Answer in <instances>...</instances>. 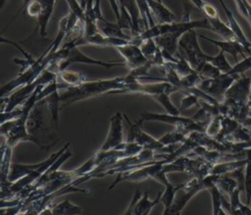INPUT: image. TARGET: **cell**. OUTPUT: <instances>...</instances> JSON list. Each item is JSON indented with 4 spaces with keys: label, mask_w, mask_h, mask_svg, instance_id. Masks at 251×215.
I'll return each instance as SVG.
<instances>
[{
    "label": "cell",
    "mask_w": 251,
    "mask_h": 215,
    "mask_svg": "<svg viewBox=\"0 0 251 215\" xmlns=\"http://www.w3.org/2000/svg\"><path fill=\"white\" fill-rule=\"evenodd\" d=\"M212 198V207H213V214L218 215L221 213H226L223 208V199L226 194H224L221 189L218 188L217 185L212 186L208 188Z\"/></svg>",
    "instance_id": "27"
},
{
    "label": "cell",
    "mask_w": 251,
    "mask_h": 215,
    "mask_svg": "<svg viewBox=\"0 0 251 215\" xmlns=\"http://www.w3.org/2000/svg\"><path fill=\"white\" fill-rule=\"evenodd\" d=\"M93 15L97 21H101V20L105 19L102 14V10H101V0H94Z\"/></svg>",
    "instance_id": "42"
},
{
    "label": "cell",
    "mask_w": 251,
    "mask_h": 215,
    "mask_svg": "<svg viewBox=\"0 0 251 215\" xmlns=\"http://www.w3.org/2000/svg\"><path fill=\"white\" fill-rule=\"evenodd\" d=\"M124 118L126 121L128 125V136L127 141H133L141 145L143 148H149L159 153H166L170 154L175 149L172 148V146H165L159 139L153 137L149 134H147L142 129V123L143 121L138 119L135 122H131V120L124 114Z\"/></svg>",
    "instance_id": "5"
},
{
    "label": "cell",
    "mask_w": 251,
    "mask_h": 215,
    "mask_svg": "<svg viewBox=\"0 0 251 215\" xmlns=\"http://www.w3.org/2000/svg\"><path fill=\"white\" fill-rule=\"evenodd\" d=\"M50 60H57L59 64V71L66 70L68 66L74 63H79V64H87V65H94V66H100L106 69H110L116 66H125V62H118V61H104L100 59H95L87 56L84 54L77 46H72L67 47L64 46L62 48H59L56 52L49 53Z\"/></svg>",
    "instance_id": "2"
},
{
    "label": "cell",
    "mask_w": 251,
    "mask_h": 215,
    "mask_svg": "<svg viewBox=\"0 0 251 215\" xmlns=\"http://www.w3.org/2000/svg\"><path fill=\"white\" fill-rule=\"evenodd\" d=\"M235 77L236 76L222 74L219 78L216 79L204 78L199 83L198 87L220 102L225 98L226 90L236 81Z\"/></svg>",
    "instance_id": "8"
},
{
    "label": "cell",
    "mask_w": 251,
    "mask_h": 215,
    "mask_svg": "<svg viewBox=\"0 0 251 215\" xmlns=\"http://www.w3.org/2000/svg\"><path fill=\"white\" fill-rule=\"evenodd\" d=\"M120 9H121V12H120V19L119 21L117 22L120 27L124 29H128V30H132V20H131V17L129 15V13L127 12V10L124 7V6H121L120 5Z\"/></svg>",
    "instance_id": "37"
},
{
    "label": "cell",
    "mask_w": 251,
    "mask_h": 215,
    "mask_svg": "<svg viewBox=\"0 0 251 215\" xmlns=\"http://www.w3.org/2000/svg\"><path fill=\"white\" fill-rule=\"evenodd\" d=\"M62 81L67 83L69 86L73 85H77L85 81H87V78L85 75L79 72H75V71H70V70H63L59 73L58 75Z\"/></svg>",
    "instance_id": "26"
},
{
    "label": "cell",
    "mask_w": 251,
    "mask_h": 215,
    "mask_svg": "<svg viewBox=\"0 0 251 215\" xmlns=\"http://www.w3.org/2000/svg\"><path fill=\"white\" fill-rule=\"evenodd\" d=\"M216 185L226 195H229L236 188H238L237 182L229 174L219 175Z\"/></svg>",
    "instance_id": "29"
},
{
    "label": "cell",
    "mask_w": 251,
    "mask_h": 215,
    "mask_svg": "<svg viewBox=\"0 0 251 215\" xmlns=\"http://www.w3.org/2000/svg\"><path fill=\"white\" fill-rule=\"evenodd\" d=\"M179 48H181L185 55L186 60L189 62L191 67L199 72L202 66L207 62L208 54H206L200 47L197 32L195 29L188 30L179 38Z\"/></svg>",
    "instance_id": "6"
},
{
    "label": "cell",
    "mask_w": 251,
    "mask_h": 215,
    "mask_svg": "<svg viewBox=\"0 0 251 215\" xmlns=\"http://www.w3.org/2000/svg\"><path fill=\"white\" fill-rule=\"evenodd\" d=\"M124 113L116 112L110 119V127L107 136L100 149L110 150L124 142Z\"/></svg>",
    "instance_id": "9"
},
{
    "label": "cell",
    "mask_w": 251,
    "mask_h": 215,
    "mask_svg": "<svg viewBox=\"0 0 251 215\" xmlns=\"http://www.w3.org/2000/svg\"><path fill=\"white\" fill-rule=\"evenodd\" d=\"M247 162V158L245 159H237V160H228L221 163H216L212 166L210 174L215 175H225L230 173L240 167L245 166Z\"/></svg>",
    "instance_id": "23"
},
{
    "label": "cell",
    "mask_w": 251,
    "mask_h": 215,
    "mask_svg": "<svg viewBox=\"0 0 251 215\" xmlns=\"http://www.w3.org/2000/svg\"><path fill=\"white\" fill-rule=\"evenodd\" d=\"M207 62H210L215 67H217L223 74H226L231 69V65L228 63V61L226 58V53L223 50H220V52L215 55L211 56L209 55L207 58Z\"/></svg>",
    "instance_id": "31"
},
{
    "label": "cell",
    "mask_w": 251,
    "mask_h": 215,
    "mask_svg": "<svg viewBox=\"0 0 251 215\" xmlns=\"http://www.w3.org/2000/svg\"><path fill=\"white\" fill-rule=\"evenodd\" d=\"M187 137V134L182 133L181 131L177 129H174V131L165 134L160 138H158L165 146H171L176 145L178 143H182Z\"/></svg>",
    "instance_id": "28"
},
{
    "label": "cell",
    "mask_w": 251,
    "mask_h": 215,
    "mask_svg": "<svg viewBox=\"0 0 251 215\" xmlns=\"http://www.w3.org/2000/svg\"><path fill=\"white\" fill-rule=\"evenodd\" d=\"M211 25V30L219 34L223 39H236L233 30L230 28L229 25L224 23L220 17L215 19H209Z\"/></svg>",
    "instance_id": "24"
},
{
    "label": "cell",
    "mask_w": 251,
    "mask_h": 215,
    "mask_svg": "<svg viewBox=\"0 0 251 215\" xmlns=\"http://www.w3.org/2000/svg\"><path fill=\"white\" fill-rule=\"evenodd\" d=\"M150 10L152 12V15L155 21H157L158 24H165V23H172L175 22L176 16L175 14L163 4L162 1L159 0H146Z\"/></svg>",
    "instance_id": "14"
},
{
    "label": "cell",
    "mask_w": 251,
    "mask_h": 215,
    "mask_svg": "<svg viewBox=\"0 0 251 215\" xmlns=\"http://www.w3.org/2000/svg\"><path fill=\"white\" fill-rule=\"evenodd\" d=\"M251 69V54L249 56L243 57V59L239 62H236L234 66L231 67L229 72L226 73V75H231V76H238L244 74L247 70Z\"/></svg>",
    "instance_id": "33"
},
{
    "label": "cell",
    "mask_w": 251,
    "mask_h": 215,
    "mask_svg": "<svg viewBox=\"0 0 251 215\" xmlns=\"http://www.w3.org/2000/svg\"><path fill=\"white\" fill-rule=\"evenodd\" d=\"M178 60L176 63H171L173 68L176 70V72L178 74V76L180 78L185 77L191 73H193L195 70L191 67V65L189 64V62L186 60V58L180 56L179 54H177Z\"/></svg>",
    "instance_id": "32"
},
{
    "label": "cell",
    "mask_w": 251,
    "mask_h": 215,
    "mask_svg": "<svg viewBox=\"0 0 251 215\" xmlns=\"http://www.w3.org/2000/svg\"><path fill=\"white\" fill-rule=\"evenodd\" d=\"M129 76L116 77L113 79L96 80V81H85L77 85L68 86L63 94H60L61 109L78 102L84 99L95 97L104 93H111L114 90H120L126 88L129 83L135 82Z\"/></svg>",
    "instance_id": "1"
},
{
    "label": "cell",
    "mask_w": 251,
    "mask_h": 215,
    "mask_svg": "<svg viewBox=\"0 0 251 215\" xmlns=\"http://www.w3.org/2000/svg\"><path fill=\"white\" fill-rule=\"evenodd\" d=\"M140 120L144 121H157L173 126L174 128L181 131L185 134L191 132H204L208 122L196 121L193 118H187L180 115H174L170 113H154V112H143L140 114Z\"/></svg>",
    "instance_id": "4"
},
{
    "label": "cell",
    "mask_w": 251,
    "mask_h": 215,
    "mask_svg": "<svg viewBox=\"0 0 251 215\" xmlns=\"http://www.w3.org/2000/svg\"><path fill=\"white\" fill-rule=\"evenodd\" d=\"M70 142H67L63 147H61L58 151L51 154L47 159L34 163V164H20V163H12L10 174L8 176V180L10 182H15L26 175H28L31 172L34 171H41L43 174L48 170V168L57 160V158L70 147Z\"/></svg>",
    "instance_id": "7"
},
{
    "label": "cell",
    "mask_w": 251,
    "mask_h": 215,
    "mask_svg": "<svg viewBox=\"0 0 251 215\" xmlns=\"http://www.w3.org/2000/svg\"><path fill=\"white\" fill-rule=\"evenodd\" d=\"M82 209L80 206L71 202L69 198L53 205V206H46L44 209L40 211L41 214H57V215H74V214H80Z\"/></svg>",
    "instance_id": "16"
},
{
    "label": "cell",
    "mask_w": 251,
    "mask_h": 215,
    "mask_svg": "<svg viewBox=\"0 0 251 215\" xmlns=\"http://www.w3.org/2000/svg\"><path fill=\"white\" fill-rule=\"evenodd\" d=\"M66 1L68 3V6H69V11L75 13L79 18V20H81L83 22L84 10L81 7L80 2H78L77 0H66Z\"/></svg>",
    "instance_id": "40"
},
{
    "label": "cell",
    "mask_w": 251,
    "mask_h": 215,
    "mask_svg": "<svg viewBox=\"0 0 251 215\" xmlns=\"http://www.w3.org/2000/svg\"><path fill=\"white\" fill-rule=\"evenodd\" d=\"M25 10L28 16L38 18L42 12V3L40 0H29L25 5Z\"/></svg>",
    "instance_id": "38"
},
{
    "label": "cell",
    "mask_w": 251,
    "mask_h": 215,
    "mask_svg": "<svg viewBox=\"0 0 251 215\" xmlns=\"http://www.w3.org/2000/svg\"><path fill=\"white\" fill-rule=\"evenodd\" d=\"M121 6H124L129 13L132 20V30L130 31L131 36H135L145 29L143 25L139 7L136 0H119Z\"/></svg>",
    "instance_id": "13"
},
{
    "label": "cell",
    "mask_w": 251,
    "mask_h": 215,
    "mask_svg": "<svg viewBox=\"0 0 251 215\" xmlns=\"http://www.w3.org/2000/svg\"><path fill=\"white\" fill-rule=\"evenodd\" d=\"M44 101L47 106V110L50 113L51 121L55 127V129H58V122H59V112L61 110V104H60V94L59 90H56L52 92L50 95L44 98Z\"/></svg>",
    "instance_id": "22"
},
{
    "label": "cell",
    "mask_w": 251,
    "mask_h": 215,
    "mask_svg": "<svg viewBox=\"0 0 251 215\" xmlns=\"http://www.w3.org/2000/svg\"><path fill=\"white\" fill-rule=\"evenodd\" d=\"M12 149L13 147L8 145L5 140L1 145V167H0V175H1V188L8 187L12 182L8 180V176L11 170V158H12Z\"/></svg>",
    "instance_id": "15"
},
{
    "label": "cell",
    "mask_w": 251,
    "mask_h": 215,
    "mask_svg": "<svg viewBox=\"0 0 251 215\" xmlns=\"http://www.w3.org/2000/svg\"><path fill=\"white\" fill-rule=\"evenodd\" d=\"M198 97L192 93H185V96L180 101V107L179 110L183 111L188 108H191L194 105H199Z\"/></svg>",
    "instance_id": "39"
},
{
    "label": "cell",
    "mask_w": 251,
    "mask_h": 215,
    "mask_svg": "<svg viewBox=\"0 0 251 215\" xmlns=\"http://www.w3.org/2000/svg\"><path fill=\"white\" fill-rule=\"evenodd\" d=\"M219 2H220L221 6L223 7V9H224V11H225V13H226V18H227V20H228V25H229L230 28L233 30V32H234V34H235V36H236V39H237L239 42H241L249 51H251V42H249V40H248L247 37L245 36V34H244L242 28L240 27L239 24L237 23L236 19L234 18L232 12L226 7V3L224 2V0H219Z\"/></svg>",
    "instance_id": "17"
},
{
    "label": "cell",
    "mask_w": 251,
    "mask_h": 215,
    "mask_svg": "<svg viewBox=\"0 0 251 215\" xmlns=\"http://www.w3.org/2000/svg\"><path fill=\"white\" fill-rule=\"evenodd\" d=\"M199 73L206 79H216L223 74L217 67H215L210 62H206L200 69Z\"/></svg>",
    "instance_id": "36"
},
{
    "label": "cell",
    "mask_w": 251,
    "mask_h": 215,
    "mask_svg": "<svg viewBox=\"0 0 251 215\" xmlns=\"http://www.w3.org/2000/svg\"><path fill=\"white\" fill-rule=\"evenodd\" d=\"M162 192L163 191H160L155 199H150L149 195H148V191H144L143 194L141 195L140 199L138 200L137 204L135 205L132 214H134V215L149 214L151 212V210L153 209V207H155V205H157L159 202H161Z\"/></svg>",
    "instance_id": "21"
},
{
    "label": "cell",
    "mask_w": 251,
    "mask_h": 215,
    "mask_svg": "<svg viewBox=\"0 0 251 215\" xmlns=\"http://www.w3.org/2000/svg\"><path fill=\"white\" fill-rule=\"evenodd\" d=\"M247 162L244 171V191L247 204H251V147L247 149Z\"/></svg>",
    "instance_id": "30"
},
{
    "label": "cell",
    "mask_w": 251,
    "mask_h": 215,
    "mask_svg": "<svg viewBox=\"0 0 251 215\" xmlns=\"http://www.w3.org/2000/svg\"><path fill=\"white\" fill-rule=\"evenodd\" d=\"M152 99H154L157 103H159L167 113L170 114H174V115H180V110L179 108L176 107L174 105V103L172 102L171 98H170V94L166 93V92H161V93H157V94H153L150 96Z\"/></svg>",
    "instance_id": "25"
},
{
    "label": "cell",
    "mask_w": 251,
    "mask_h": 215,
    "mask_svg": "<svg viewBox=\"0 0 251 215\" xmlns=\"http://www.w3.org/2000/svg\"><path fill=\"white\" fill-rule=\"evenodd\" d=\"M80 4H81V7L83 8V10L85 9V6H86V0H79Z\"/></svg>",
    "instance_id": "43"
},
{
    "label": "cell",
    "mask_w": 251,
    "mask_h": 215,
    "mask_svg": "<svg viewBox=\"0 0 251 215\" xmlns=\"http://www.w3.org/2000/svg\"><path fill=\"white\" fill-rule=\"evenodd\" d=\"M199 36L207 41L212 42L216 46L220 48V50H223L225 53H227L231 55L235 60H237V56L241 55L245 57V53L251 54V51H249L241 42H239L237 39H224V40H216L210 37H207L205 35L199 34Z\"/></svg>",
    "instance_id": "12"
},
{
    "label": "cell",
    "mask_w": 251,
    "mask_h": 215,
    "mask_svg": "<svg viewBox=\"0 0 251 215\" xmlns=\"http://www.w3.org/2000/svg\"><path fill=\"white\" fill-rule=\"evenodd\" d=\"M251 79L250 78H242L238 81H235L230 87L226 90L225 94V98L229 102L241 103L248 99L249 89H251Z\"/></svg>",
    "instance_id": "11"
},
{
    "label": "cell",
    "mask_w": 251,
    "mask_h": 215,
    "mask_svg": "<svg viewBox=\"0 0 251 215\" xmlns=\"http://www.w3.org/2000/svg\"><path fill=\"white\" fill-rule=\"evenodd\" d=\"M159 1H162V0H159Z\"/></svg>",
    "instance_id": "46"
},
{
    "label": "cell",
    "mask_w": 251,
    "mask_h": 215,
    "mask_svg": "<svg viewBox=\"0 0 251 215\" xmlns=\"http://www.w3.org/2000/svg\"><path fill=\"white\" fill-rule=\"evenodd\" d=\"M180 37L181 36L177 33L168 32V33L161 34L154 39H155L157 45L161 49H164V50L168 51L169 53L175 55V54L178 53V48H179L178 42H179Z\"/></svg>",
    "instance_id": "18"
},
{
    "label": "cell",
    "mask_w": 251,
    "mask_h": 215,
    "mask_svg": "<svg viewBox=\"0 0 251 215\" xmlns=\"http://www.w3.org/2000/svg\"><path fill=\"white\" fill-rule=\"evenodd\" d=\"M248 103H249V104H250V105H251V99H250V100H249V101H248Z\"/></svg>",
    "instance_id": "45"
},
{
    "label": "cell",
    "mask_w": 251,
    "mask_h": 215,
    "mask_svg": "<svg viewBox=\"0 0 251 215\" xmlns=\"http://www.w3.org/2000/svg\"><path fill=\"white\" fill-rule=\"evenodd\" d=\"M222 129V117L220 115L214 116V118L208 122L205 130V134L211 137H216L219 135Z\"/></svg>",
    "instance_id": "35"
},
{
    "label": "cell",
    "mask_w": 251,
    "mask_h": 215,
    "mask_svg": "<svg viewBox=\"0 0 251 215\" xmlns=\"http://www.w3.org/2000/svg\"><path fill=\"white\" fill-rule=\"evenodd\" d=\"M52 49V44L45 49V51L40 55L39 58L35 59V61L29 65L27 68H25L24 71H22L15 79L12 81L2 84L1 86V97H4L17 89L18 87L25 85L26 83H29L37 79V77L41 74V72L47 67V65L50 62V56L49 53Z\"/></svg>",
    "instance_id": "3"
},
{
    "label": "cell",
    "mask_w": 251,
    "mask_h": 215,
    "mask_svg": "<svg viewBox=\"0 0 251 215\" xmlns=\"http://www.w3.org/2000/svg\"><path fill=\"white\" fill-rule=\"evenodd\" d=\"M139 47H140L142 53L144 54V56L147 58V60L151 59L157 53V51L160 49V47L157 45L154 38H149V39L143 40L140 43Z\"/></svg>",
    "instance_id": "34"
},
{
    "label": "cell",
    "mask_w": 251,
    "mask_h": 215,
    "mask_svg": "<svg viewBox=\"0 0 251 215\" xmlns=\"http://www.w3.org/2000/svg\"><path fill=\"white\" fill-rule=\"evenodd\" d=\"M98 27L101 33H103L106 36H111V37H119V38H124L126 40H131L132 36L127 35L123 31V28L120 27L118 23H111L107 21L106 19L97 21Z\"/></svg>",
    "instance_id": "20"
},
{
    "label": "cell",
    "mask_w": 251,
    "mask_h": 215,
    "mask_svg": "<svg viewBox=\"0 0 251 215\" xmlns=\"http://www.w3.org/2000/svg\"><path fill=\"white\" fill-rule=\"evenodd\" d=\"M115 49L125 59L126 66H127L129 70L140 67L148 61L147 58L142 53L140 47L134 43L128 42V43L117 46L115 47Z\"/></svg>",
    "instance_id": "10"
},
{
    "label": "cell",
    "mask_w": 251,
    "mask_h": 215,
    "mask_svg": "<svg viewBox=\"0 0 251 215\" xmlns=\"http://www.w3.org/2000/svg\"><path fill=\"white\" fill-rule=\"evenodd\" d=\"M42 3V12L37 19V29L39 34L44 37L47 34V25L52 16L55 3L58 0H40Z\"/></svg>",
    "instance_id": "19"
},
{
    "label": "cell",
    "mask_w": 251,
    "mask_h": 215,
    "mask_svg": "<svg viewBox=\"0 0 251 215\" xmlns=\"http://www.w3.org/2000/svg\"><path fill=\"white\" fill-rule=\"evenodd\" d=\"M140 197H141V193H140L139 189L137 188V189L135 190V192H134V194H133V197H132L130 203L128 204L126 210L124 212V214H132V213H133V209H134L135 205L137 204L138 200L140 199Z\"/></svg>",
    "instance_id": "41"
},
{
    "label": "cell",
    "mask_w": 251,
    "mask_h": 215,
    "mask_svg": "<svg viewBox=\"0 0 251 215\" xmlns=\"http://www.w3.org/2000/svg\"><path fill=\"white\" fill-rule=\"evenodd\" d=\"M5 3H6V0H0V9H3Z\"/></svg>",
    "instance_id": "44"
}]
</instances>
